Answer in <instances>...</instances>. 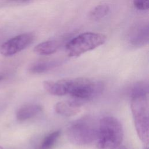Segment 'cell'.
Segmentation results:
<instances>
[{
    "label": "cell",
    "mask_w": 149,
    "mask_h": 149,
    "mask_svg": "<svg viewBox=\"0 0 149 149\" xmlns=\"http://www.w3.org/2000/svg\"><path fill=\"white\" fill-rule=\"evenodd\" d=\"M0 149H4V148H3L2 146H0Z\"/></svg>",
    "instance_id": "cell-19"
},
{
    "label": "cell",
    "mask_w": 149,
    "mask_h": 149,
    "mask_svg": "<svg viewBox=\"0 0 149 149\" xmlns=\"http://www.w3.org/2000/svg\"><path fill=\"white\" fill-rule=\"evenodd\" d=\"M144 149H148V147H146Z\"/></svg>",
    "instance_id": "cell-20"
},
{
    "label": "cell",
    "mask_w": 149,
    "mask_h": 149,
    "mask_svg": "<svg viewBox=\"0 0 149 149\" xmlns=\"http://www.w3.org/2000/svg\"><path fill=\"white\" fill-rule=\"evenodd\" d=\"M66 94L80 100H89L99 95L103 90V84L85 77L61 79Z\"/></svg>",
    "instance_id": "cell-2"
},
{
    "label": "cell",
    "mask_w": 149,
    "mask_h": 149,
    "mask_svg": "<svg viewBox=\"0 0 149 149\" xmlns=\"http://www.w3.org/2000/svg\"><path fill=\"white\" fill-rule=\"evenodd\" d=\"M61 134L59 130L54 131L47 135L39 145L38 149H52L55 145Z\"/></svg>",
    "instance_id": "cell-13"
},
{
    "label": "cell",
    "mask_w": 149,
    "mask_h": 149,
    "mask_svg": "<svg viewBox=\"0 0 149 149\" xmlns=\"http://www.w3.org/2000/svg\"><path fill=\"white\" fill-rule=\"evenodd\" d=\"M54 109L57 113L61 115L70 117L80 112L81 107L76 101H60L55 105Z\"/></svg>",
    "instance_id": "cell-8"
},
{
    "label": "cell",
    "mask_w": 149,
    "mask_h": 149,
    "mask_svg": "<svg viewBox=\"0 0 149 149\" xmlns=\"http://www.w3.org/2000/svg\"><path fill=\"white\" fill-rule=\"evenodd\" d=\"M42 86L44 89L50 94L58 96L66 95L64 86L61 79L56 81H44L42 83Z\"/></svg>",
    "instance_id": "cell-12"
},
{
    "label": "cell",
    "mask_w": 149,
    "mask_h": 149,
    "mask_svg": "<svg viewBox=\"0 0 149 149\" xmlns=\"http://www.w3.org/2000/svg\"><path fill=\"white\" fill-rule=\"evenodd\" d=\"M133 5L138 10H148L149 8V0H133Z\"/></svg>",
    "instance_id": "cell-16"
},
{
    "label": "cell",
    "mask_w": 149,
    "mask_h": 149,
    "mask_svg": "<svg viewBox=\"0 0 149 149\" xmlns=\"http://www.w3.org/2000/svg\"><path fill=\"white\" fill-rule=\"evenodd\" d=\"M59 60L40 61L34 63L29 68V71L32 73H41L48 72L61 64Z\"/></svg>",
    "instance_id": "cell-11"
},
{
    "label": "cell",
    "mask_w": 149,
    "mask_h": 149,
    "mask_svg": "<svg viewBox=\"0 0 149 149\" xmlns=\"http://www.w3.org/2000/svg\"><path fill=\"white\" fill-rule=\"evenodd\" d=\"M42 111V107L39 105L29 104L21 107L17 111L16 117L17 120L23 122L34 118Z\"/></svg>",
    "instance_id": "cell-9"
},
{
    "label": "cell",
    "mask_w": 149,
    "mask_h": 149,
    "mask_svg": "<svg viewBox=\"0 0 149 149\" xmlns=\"http://www.w3.org/2000/svg\"><path fill=\"white\" fill-rule=\"evenodd\" d=\"M123 139V127L117 118L108 116L100 119L95 140L98 149H117Z\"/></svg>",
    "instance_id": "cell-1"
},
{
    "label": "cell",
    "mask_w": 149,
    "mask_h": 149,
    "mask_svg": "<svg viewBox=\"0 0 149 149\" xmlns=\"http://www.w3.org/2000/svg\"><path fill=\"white\" fill-rule=\"evenodd\" d=\"M110 10V7L106 3L100 4L94 7L90 12L89 17L94 20H98L106 16Z\"/></svg>",
    "instance_id": "cell-14"
},
{
    "label": "cell",
    "mask_w": 149,
    "mask_h": 149,
    "mask_svg": "<svg viewBox=\"0 0 149 149\" xmlns=\"http://www.w3.org/2000/svg\"><path fill=\"white\" fill-rule=\"evenodd\" d=\"M127 39L131 45L141 47L148 44L149 41V26L148 23L136 25L129 31Z\"/></svg>",
    "instance_id": "cell-7"
},
{
    "label": "cell",
    "mask_w": 149,
    "mask_h": 149,
    "mask_svg": "<svg viewBox=\"0 0 149 149\" xmlns=\"http://www.w3.org/2000/svg\"><path fill=\"white\" fill-rule=\"evenodd\" d=\"M98 126L88 118H83L72 123L68 127L66 135L73 144L80 146L88 145L95 141Z\"/></svg>",
    "instance_id": "cell-4"
},
{
    "label": "cell",
    "mask_w": 149,
    "mask_h": 149,
    "mask_svg": "<svg viewBox=\"0 0 149 149\" xmlns=\"http://www.w3.org/2000/svg\"><path fill=\"white\" fill-rule=\"evenodd\" d=\"M107 37L100 33L85 32L70 40L66 45L69 56L78 57L105 43Z\"/></svg>",
    "instance_id": "cell-5"
},
{
    "label": "cell",
    "mask_w": 149,
    "mask_h": 149,
    "mask_svg": "<svg viewBox=\"0 0 149 149\" xmlns=\"http://www.w3.org/2000/svg\"><path fill=\"white\" fill-rule=\"evenodd\" d=\"M59 43L56 40H48L37 44L34 48V52L39 55H49L57 51Z\"/></svg>",
    "instance_id": "cell-10"
},
{
    "label": "cell",
    "mask_w": 149,
    "mask_h": 149,
    "mask_svg": "<svg viewBox=\"0 0 149 149\" xmlns=\"http://www.w3.org/2000/svg\"><path fill=\"white\" fill-rule=\"evenodd\" d=\"M148 84L143 82H139L136 83L132 88L131 91V96L139 95H148Z\"/></svg>",
    "instance_id": "cell-15"
},
{
    "label": "cell",
    "mask_w": 149,
    "mask_h": 149,
    "mask_svg": "<svg viewBox=\"0 0 149 149\" xmlns=\"http://www.w3.org/2000/svg\"><path fill=\"white\" fill-rule=\"evenodd\" d=\"M34 40V36L31 33L17 35L0 45V54L5 56H12L29 47Z\"/></svg>",
    "instance_id": "cell-6"
},
{
    "label": "cell",
    "mask_w": 149,
    "mask_h": 149,
    "mask_svg": "<svg viewBox=\"0 0 149 149\" xmlns=\"http://www.w3.org/2000/svg\"><path fill=\"white\" fill-rule=\"evenodd\" d=\"M3 76H2V75L0 74V80H1L2 79H3Z\"/></svg>",
    "instance_id": "cell-18"
},
{
    "label": "cell",
    "mask_w": 149,
    "mask_h": 149,
    "mask_svg": "<svg viewBox=\"0 0 149 149\" xmlns=\"http://www.w3.org/2000/svg\"><path fill=\"white\" fill-rule=\"evenodd\" d=\"M131 111L137 134L144 143L149 139V107L148 95L131 96Z\"/></svg>",
    "instance_id": "cell-3"
},
{
    "label": "cell",
    "mask_w": 149,
    "mask_h": 149,
    "mask_svg": "<svg viewBox=\"0 0 149 149\" xmlns=\"http://www.w3.org/2000/svg\"><path fill=\"white\" fill-rule=\"evenodd\" d=\"M117 149H126V148L123 146H119Z\"/></svg>",
    "instance_id": "cell-17"
}]
</instances>
